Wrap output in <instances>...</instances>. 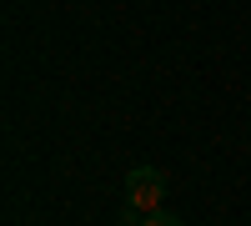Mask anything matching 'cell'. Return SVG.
<instances>
[{"label": "cell", "mask_w": 251, "mask_h": 226, "mask_svg": "<svg viewBox=\"0 0 251 226\" xmlns=\"http://www.w3.org/2000/svg\"><path fill=\"white\" fill-rule=\"evenodd\" d=\"M161 191H166V176L156 166H136L126 176V201H131V211H161Z\"/></svg>", "instance_id": "6da1fadb"}, {"label": "cell", "mask_w": 251, "mask_h": 226, "mask_svg": "<svg viewBox=\"0 0 251 226\" xmlns=\"http://www.w3.org/2000/svg\"><path fill=\"white\" fill-rule=\"evenodd\" d=\"M141 226H186V221H181L176 211H146V221H141Z\"/></svg>", "instance_id": "7a4b0ae2"}]
</instances>
